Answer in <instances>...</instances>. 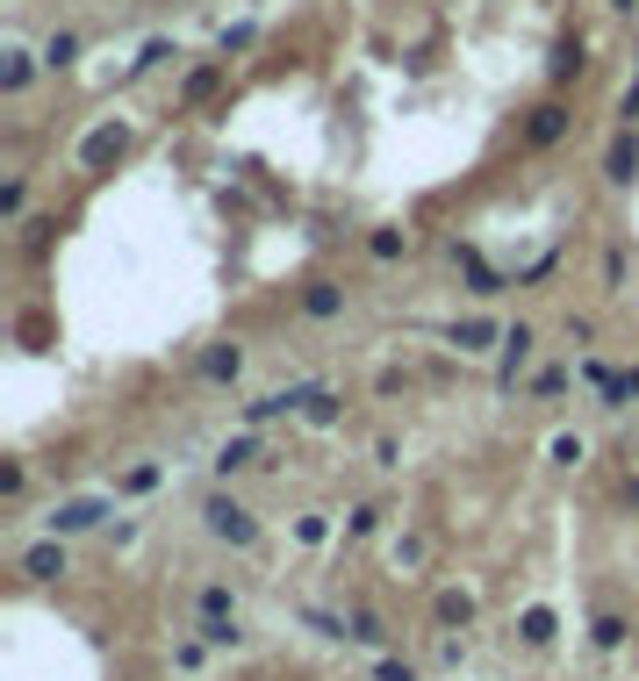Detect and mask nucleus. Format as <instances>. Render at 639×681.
<instances>
[]
</instances>
